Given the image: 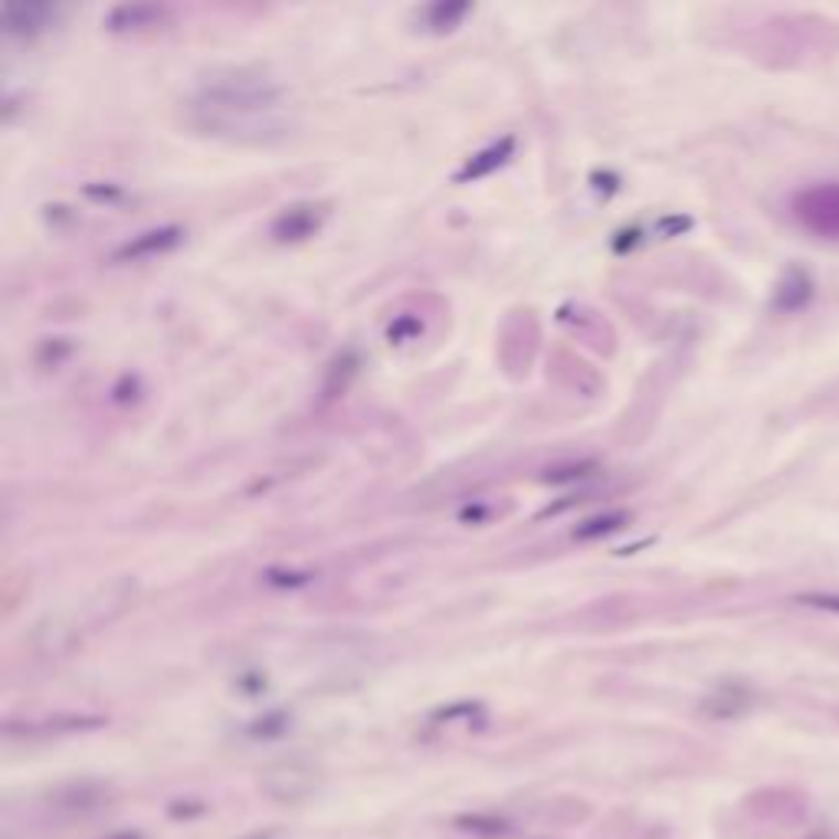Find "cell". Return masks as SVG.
<instances>
[{"label": "cell", "mask_w": 839, "mask_h": 839, "mask_svg": "<svg viewBox=\"0 0 839 839\" xmlns=\"http://www.w3.org/2000/svg\"><path fill=\"white\" fill-rule=\"evenodd\" d=\"M190 109L194 122L210 135L257 144L285 135L280 86L263 73L227 69L200 86Z\"/></svg>", "instance_id": "cell-1"}, {"label": "cell", "mask_w": 839, "mask_h": 839, "mask_svg": "<svg viewBox=\"0 0 839 839\" xmlns=\"http://www.w3.org/2000/svg\"><path fill=\"white\" fill-rule=\"evenodd\" d=\"M794 207H797V217L807 230L839 240V184L804 190Z\"/></svg>", "instance_id": "cell-2"}, {"label": "cell", "mask_w": 839, "mask_h": 839, "mask_svg": "<svg viewBox=\"0 0 839 839\" xmlns=\"http://www.w3.org/2000/svg\"><path fill=\"white\" fill-rule=\"evenodd\" d=\"M318 224H322L318 207H312V204H295V207H285L280 217H276L273 237L282 240V243H295V240L312 237V233L318 230Z\"/></svg>", "instance_id": "cell-3"}, {"label": "cell", "mask_w": 839, "mask_h": 839, "mask_svg": "<svg viewBox=\"0 0 839 839\" xmlns=\"http://www.w3.org/2000/svg\"><path fill=\"white\" fill-rule=\"evenodd\" d=\"M810 298H814V280H810V273L800 270V266H791V270L781 276L777 288H774V308H777V312H797V308H804Z\"/></svg>", "instance_id": "cell-4"}, {"label": "cell", "mask_w": 839, "mask_h": 839, "mask_svg": "<svg viewBox=\"0 0 839 839\" xmlns=\"http://www.w3.org/2000/svg\"><path fill=\"white\" fill-rule=\"evenodd\" d=\"M181 227H157V230H148V233H139L132 237L126 247L116 250V260H141V257H154V253H164L171 247L181 243Z\"/></svg>", "instance_id": "cell-5"}, {"label": "cell", "mask_w": 839, "mask_h": 839, "mask_svg": "<svg viewBox=\"0 0 839 839\" xmlns=\"http://www.w3.org/2000/svg\"><path fill=\"white\" fill-rule=\"evenodd\" d=\"M0 17H3L7 33H36L53 17V7L50 3H7Z\"/></svg>", "instance_id": "cell-6"}, {"label": "cell", "mask_w": 839, "mask_h": 839, "mask_svg": "<svg viewBox=\"0 0 839 839\" xmlns=\"http://www.w3.org/2000/svg\"><path fill=\"white\" fill-rule=\"evenodd\" d=\"M512 148H515V139L509 135V139L495 141V144H489V148H482L476 157H469V164L456 174V181L459 184H466V181H479V177H486L489 171H495L509 154H512Z\"/></svg>", "instance_id": "cell-7"}, {"label": "cell", "mask_w": 839, "mask_h": 839, "mask_svg": "<svg viewBox=\"0 0 839 839\" xmlns=\"http://www.w3.org/2000/svg\"><path fill=\"white\" fill-rule=\"evenodd\" d=\"M161 17H164V10L154 3H126V7H116L106 23L112 30H139V26H154Z\"/></svg>", "instance_id": "cell-8"}, {"label": "cell", "mask_w": 839, "mask_h": 839, "mask_svg": "<svg viewBox=\"0 0 839 839\" xmlns=\"http://www.w3.org/2000/svg\"><path fill=\"white\" fill-rule=\"evenodd\" d=\"M469 10V3H433V7H426V26H433V30H449L462 13Z\"/></svg>", "instance_id": "cell-9"}, {"label": "cell", "mask_w": 839, "mask_h": 839, "mask_svg": "<svg viewBox=\"0 0 839 839\" xmlns=\"http://www.w3.org/2000/svg\"><path fill=\"white\" fill-rule=\"evenodd\" d=\"M623 522H626V515H620V512H613V515H600V519L584 522V529H577V532H574V538L587 542V538H597V535H607V532L623 529Z\"/></svg>", "instance_id": "cell-10"}, {"label": "cell", "mask_w": 839, "mask_h": 839, "mask_svg": "<svg viewBox=\"0 0 839 839\" xmlns=\"http://www.w3.org/2000/svg\"><path fill=\"white\" fill-rule=\"evenodd\" d=\"M797 603H807V607H817V610L839 613V593H804V597H797Z\"/></svg>", "instance_id": "cell-11"}]
</instances>
